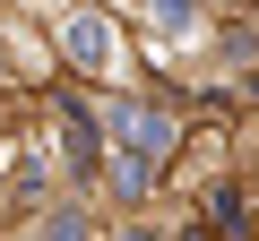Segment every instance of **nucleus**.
Masks as SVG:
<instances>
[{"label": "nucleus", "mask_w": 259, "mask_h": 241, "mask_svg": "<svg viewBox=\"0 0 259 241\" xmlns=\"http://www.w3.org/2000/svg\"><path fill=\"white\" fill-rule=\"evenodd\" d=\"M121 138L139 147V155H164V147H173V120H164V112H121Z\"/></svg>", "instance_id": "nucleus-2"}, {"label": "nucleus", "mask_w": 259, "mask_h": 241, "mask_svg": "<svg viewBox=\"0 0 259 241\" xmlns=\"http://www.w3.org/2000/svg\"><path fill=\"white\" fill-rule=\"evenodd\" d=\"M147 9H156V26H182V18H190V0H147Z\"/></svg>", "instance_id": "nucleus-3"}, {"label": "nucleus", "mask_w": 259, "mask_h": 241, "mask_svg": "<svg viewBox=\"0 0 259 241\" xmlns=\"http://www.w3.org/2000/svg\"><path fill=\"white\" fill-rule=\"evenodd\" d=\"M61 43H69V61H87V69H104V61H112V26H104V18H87V9L61 26Z\"/></svg>", "instance_id": "nucleus-1"}]
</instances>
